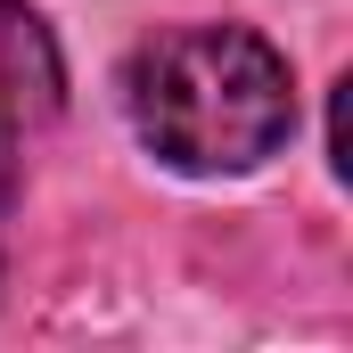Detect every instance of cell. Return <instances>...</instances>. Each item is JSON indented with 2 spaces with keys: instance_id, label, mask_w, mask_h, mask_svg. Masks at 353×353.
Listing matches in <instances>:
<instances>
[{
  "instance_id": "6da1fadb",
  "label": "cell",
  "mask_w": 353,
  "mask_h": 353,
  "mask_svg": "<svg viewBox=\"0 0 353 353\" xmlns=\"http://www.w3.org/2000/svg\"><path fill=\"white\" fill-rule=\"evenodd\" d=\"M123 115L173 173H255L296 132V74L255 25H173L132 50Z\"/></svg>"
},
{
  "instance_id": "7a4b0ae2",
  "label": "cell",
  "mask_w": 353,
  "mask_h": 353,
  "mask_svg": "<svg viewBox=\"0 0 353 353\" xmlns=\"http://www.w3.org/2000/svg\"><path fill=\"white\" fill-rule=\"evenodd\" d=\"M8 197H17V107L0 99V239H8Z\"/></svg>"
}]
</instances>
